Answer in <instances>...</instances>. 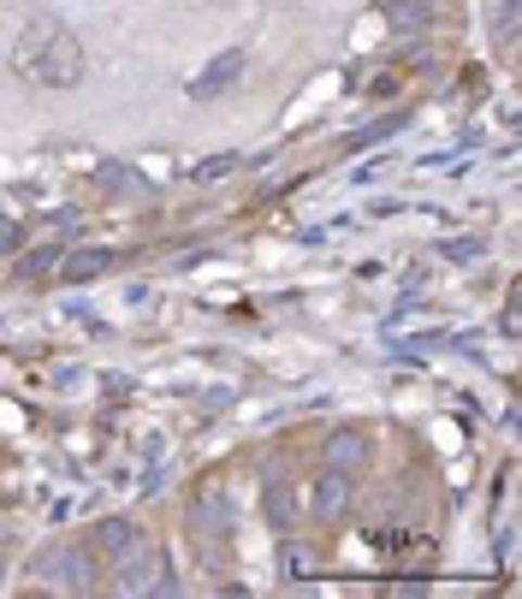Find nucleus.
I'll list each match as a JSON object with an SVG mask.
<instances>
[{"instance_id":"nucleus-1","label":"nucleus","mask_w":522,"mask_h":599,"mask_svg":"<svg viewBox=\"0 0 522 599\" xmlns=\"http://www.w3.org/2000/svg\"><path fill=\"white\" fill-rule=\"evenodd\" d=\"M12 72L36 89H72V84H84V48L66 24L36 18V24H24V36L12 42Z\"/></svg>"},{"instance_id":"nucleus-2","label":"nucleus","mask_w":522,"mask_h":599,"mask_svg":"<svg viewBox=\"0 0 522 599\" xmlns=\"http://www.w3.org/2000/svg\"><path fill=\"white\" fill-rule=\"evenodd\" d=\"M113 594H125V599H143V594H173L167 558H161L155 546H137L131 558H119V576H113Z\"/></svg>"},{"instance_id":"nucleus-3","label":"nucleus","mask_w":522,"mask_h":599,"mask_svg":"<svg viewBox=\"0 0 522 599\" xmlns=\"http://www.w3.org/2000/svg\"><path fill=\"white\" fill-rule=\"evenodd\" d=\"M238 78H244V48H226V54H214L208 66L196 72V84H190V101H214L226 95Z\"/></svg>"},{"instance_id":"nucleus-4","label":"nucleus","mask_w":522,"mask_h":599,"mask_svg":"<svg viewBox=\"0 0 522 599\" xmlns=\"http://www.w3.org/2000/svg\"><path fill=\"white\" fill-rule=\"evenodd\" d=\"M309 511L321 517V522H339L351 511V475L345 469H327L321 481H315V493H309Z\"/></svg>"},{"instance_id":"nucleus-5","label":"nucleus","mask_w":522,"mask_h":599,"mask_svg":"<svg viewBox=\"0 0 522 599\" xmlns=\"http://www.w3.org/2000/svg\"><path fill=\"white\" fill-rule=\"evenodd\" d=\"M137 546H143V528H137L131 517H107L96 528V552L107 558V564H119V558H131Z\"/></svg>"},{"instance_id":"nucleus-6","label":"nucleus","mask_w":522,"mask_h":599,"mask_svg":"<svg viewBox=\"0 0 522 599\" xmlns=\"http://www.w3.org/2000/svg\"><path fill=\"white\" fill-rule=\"evenodd\" d=\"M226 528H232V517H226V499H220V493H208V499L196 505V517H190V534H196L208 552H220Z\"/></svg>"},{"instance_id":"nucleus-7","label":"nucleus","mask_w":522,"mask_h":599,"mask_svg":"<svg viewBox=\"0 0 522 599\" xmlns=\"http://www.w3.org/2000/svg\"><path fill=\"white\" fill-rule=\"evenodd\" d=\"M101 273H113V250H72V256H60V279H72V285H89Z\"/></svg>"},{"instance_id":"nucleus-8","label":"nucleus","mask_w":522,"mask_h":599,"mask_svg":"<svg viewBox=\"0 0 522 599\" xmlns=\"http://www.w3.org/2000/svg\"><path fill=\"white\" fill-rule=\"evenodd\" d=\"M386 24L398 36H422V30H434V7L428 0H386Z\"/></svg>"},{"instance_id":"nucleus-9","label":"nucleus","mask_w":522,"mask_h":599,"mask_svg":"<svg viewBox=\"0 0 522 599\" xmlns=\"http://www.w3.org/2000/svg\"><path fill=\"white\" fill-rule=\"evenodd\" d=\"M362 463H368V439L356 428H339L333 439H327V469H345L351 475V469H362Z\"/></svg>"},{"instance_id":"nucleus-10","label":"nucleus","mask_w":522,"mask_h":599,"mask_svg":"<svg viewBox=\"0 0 522 599\" xmlns=\"http://www.w3.org/2000/svg\"><path fill=\"white\" fill-rule=\"evenodd\" d=\"M36 582H54V588H72V546H48L36 558Z\"/></svg>"},{"instance_id":"nucleus-11","label":"nucleus","mask_w":522,"mask_h":599,"mask_svg":"<svg viewBox=\"0 0 522 599\" xmlns=\"http://www.w3.org/2000/svg\"><path fill=\"white\" fill-rule=\"evenodd\" d=\"M232 173H238V155H202L196 167H190V184L208 190V184H220V178H232Z\"/></svg>"},{"instance_id":"nucleus-12","label":"nucleus","mask_w":522,"mask_h":599,"mask_svg":"<svg viewBox=\"0 0 522 599\" xmlns=\"http://www.w3.org/2000/svg\"><path fill=\"white\" fill-rule=\"evenodd\" d=\"M517 30H522V12H517V0H505V7L493 12V42L511 54V48H517Z\"/></svg>"},{"instance_id":"nucleus-13","label":"nucleus","mask_w":522,"mask_h":599,"mask_svg":"<svg viewBox=\"0 0 522 599\" xmlns=\"http://www.w3.org/2000/svg\"><path fill=\"white\" fill-rule=\"evenodd\" d=\"M18 273H24V279H48V273H60V250H54V244H42V250H30V256H18Z\"/></svg>"},{"instance_id":"nucleus-14","label":"nucleus","mask_w":522,"mask_h":599,"mask_svg":"<svg viewBox=\"0 0 522 599\" xmlns=\"http://www.w3.org/2000/svg\"><path fill=\"white\" fill-rule=\"evenodd\" d=\"M96 184H107V190H143V178L125 167V161H101V167H96Z\"/></svg>"},{"instance_id":"nucleus-15","label":"nucleus","mask_w":522,"mask_h":599,"mask_svg":"<svg viewBox=\"0 0 522 599\" xmlns=\"http://www.w3.org/2000/svg\"><path fill=\"white\" fill-rule=\"evenodd\" d=\"M398 125H404V113H392V119H374V125H362V131H356L345 149H374V143H386V137L398 131Z\"/></svg>"},{"instance_id":"nucleus-16","label":"nucleus","mask_w":522,"mask_h":599,"mask_svg":"<svg viewBox=\"0 0 522 599\" xmlns=\"http://www.w3.org/2000/svg\"><path fill=\"white\" fill-rule=\"evenodd\" d=\"M445 262H481V238H451V244H440Z\"/></svg>"},{"instance_id":"nucleus-17","label":"nucleus","mask_w":522,"mask_h":599,"mask_svg":"<svg viewBox=\"0 0 522 599\" xmlns=\"http://www.w3.org/2000/svg\"><path fill=\"white\" fill-rule=\"evenodd\" d=\"M297 517L291 511V499H285V487H267V522H273V528H285V522Z\"/></svg>"},{"instance_id":"nucleus-18","label":"nucleus","mask_w":522,"mask_h":599,"mask_svg":"<svg viewBox=\"0 0 522 599\" xmlns=\"http://www.w3.org/2000/svg\"><path fill=\"white\" fill-rule=\"evenodd\" d=\"M279 570H285V576H303V570H309V552H303V546H285V552H279Z\"/></svg>"},{"instance_id":"nucleus-19","label":"nucleus","mask_w":522,"mask_h":599,"mask_svg":"<svg viewBox=\"0 0 522 599\" xmlns=\"http://www.w3.org/2000/svg\"><path fill=\"white\" fill-rule=\"evenodd\" d=\"M24 244V232H18V220H7V214H0V256H12V250Z\"/></svg>"}]
</instances>
